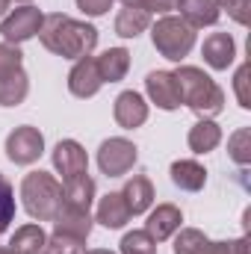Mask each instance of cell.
Wrapping results in <instances>:
<instances>
[{
	"label": "cell",
	"instance_id": "obj_1",
	"mask_svg": "<svg viewBox=\"0 0 251 254\" xmlns=\"http://www.w3.org/2000/svg\"><path fill=\"white\" fill-rule=\"evenodd\" d=\"M39 42L45 51H51L63 60H80V57H92V51L98 48V30L86 21L54 12V15H45Z\"/></svg>",
	"mask_w": 251,
	"mask_h": 254
},
{
	"label": "cell",
	"instance_id": "obj_2",
	"mask_svg": "<svg viewBox=\"0 0 251 254\" xmlns=\"http://www.w3.org/2000/svg\"><path fill=\"white\" fill-rule=\"evenodd\" d=\"M172 74L181 89V104H187L198 119H213L225 110V92L210 74H204L195 65H181Z\"/></svg>",
	"mask_w": 251,
	"mask_h": 254
},
{
	"label": "cell",
	"instance_id": "obj_3",
	"mask_svg": "<svg viewBox=\"0 0 251 254\" xmlns=\"http://www.w3.org/2000/svg\"><path fill=\"white\" fill-rule=\"evenodd\" d=\"M21 201L30 219L54 222L57 210L63 207V184L48 172H30L21 181Z\"/></svg>",
	"mask_w": 251,
	"mask_h": 254
},
{
	"label": "cell",
	"instance_id": "obj_4",
	"mask_svg": "<svg viewBox=\"0 0 251 254\" xmlns=\"http://www.w3.org/2000/svg\"><path fill=\"white\" fill-rule=\"evenodd\" d=\"M151 42H154L160 57H166L172 63H181L195 48V27H189L181 15H163L151 27Z\"/></svg>",
	"mask_w": 251,
	"mask_h": 254
},
{
	"label": "cell",
	"instance_id": "obj_5",
	"mask_svg": "<svg viewBox=\"0 0 251 254\" xmlns=\"http://www.w3.org/2000/svg\"><path fill=\"white\" fill-rule=\"evenodd\" d=\"M136 160H139V148L125 136L104 139L101 148H98V169L107 178H125L127 172L136 166Z\"/></svg>",
	"mask_w": 251,
	"mask_h": 254
},
{
	"label": "cell",
	"instance_id": "obj_6",
	"mask_svg": "<svg viewBox=\"0 0 251 254\" xmlns=\"http://www.w3.org/2000/svg\"><path fill=\"white\" fill-rule=\"evenodd\" d=\"M42 21H45V15H42V9H36V6H18V9H12L3 21H0V36H3V42H9V45H24V42H30L33 36H39V30H42Z\"/></svg>",
	"mask_w": 251,
	"mask_h": 254
},
{
	"label": "cell",
	"instance_id": "obj_7",
	"mask_svg": "<svg viewBox=\"0 0 251 254\" xmlns=\"http://www.w3.org/2000/svg\"><path fill=\"white\" fill-rule=\"evenodd\" d=\"M42 154H45V136L39 133V127L21 125L6 136V157L15 166H33Z\"/></svg>",
	"mask_w": 251,
	"mask_h": 254
},
{
	"label": "cell",
	"instance_id": "obj_8",
	"mask_svg": "<svg viewBox=\"0 0 251 254\" xmlns=\"http://www.w3.org/2000/svg\"><path fill=\"white\" fill-rule=\"evenodd\" d=\"M101 86H104V80H101V74H98L95 57H80V60H74L71 71H68V92H71L74 98H80V101L95 98V95L101 92Z\"/></svg>",
	"mask_w": 251,
	"mask_h": 254
},
{
	"label": "cell",
	"instance_id": "obj_9",
	"mask_svg": "<svg viewBox=\"0 0 251 254\" xmlns=\"http://www.w3.org/2000/svg\"><path fill=\"white\" fill-rule=\"evenodd\" d=\"M51 157H54V169L63 175V181H71V178L89 172V154H86V148H83L77 139H63V142H57V148H54Z\"/></svg>",
	"mask_w": 251,
	"mask_h": 254
},
{
	"label": "cell",
	"instance_id": "obj_10",
	"mask_svg": "<svg viewBox=\"0 0 251 254\" xmlns=\"http://www.w3.org/2000/svg\"><path fill=\"white\" fill-rule=\"evenodd\" d=\"M145 92H148L151 104H157L166 113L181 107V89H178V80L172 71H151L145 77Z\"/></svg>",
	"mask_w": 251,
	"mask_h": 254
},
{
	"label": "cell",
	"instance_id": "obj_11",
	"mask_svg": "<svg viewBox=\"0 0 251 254\" xmlns=\"http://www.w3.org/2000/svg\"><path fill=\"white\" fill-rule=\"evenodd\" d=\"M184 225V213L181 207L175 204H157L151 213H148V222H145V231L154 237V243H166L172 240Z\"/></svg>",
	"mask_w": 251,
	"mask_h": 254
},
{
	"label": "cell",
	"instance_id": "obj_12",
	"mask_svg": "<svg viewBox=\"0 0 251 254\" xmlns=\"http://www.w3.org/2000/svg\"><path fill=\"white\" fill-rule=\"evenodd\" d=\"M113 119H116V125L125 127V130L142 127L148 122V104H145V98L139 92H133V89L122 92L116 98V104H113Z\"/></svg>",
	"mask_w": 251,
	"mask_h": 254
},
{
	"label": "cell",
	"instance_id": "obj_13",
	"mask_svg": "<svg viewBox=\"0 0 251 254\" xmlns=\"http://www.w3.org/2000/svg\"><path fill=\"white\" fill-rule=\"evenodd\" d=\"M201 57L213 71H228L237 60V42L231 33H210L201 45Z\"/></svg>",
	"mask_w": 251,
	"mask_h": 254
},
{
	"label": "cell",
	"instance_id": "obj_14",
	"mask_svg": "<svg viewBox=\"0 0 251 254\" xmlns=\"http://www.w3.org/2000/svg\"><path fill=\"white\" fill-rule=\"evenodd\" d=\"M92 228H95V219H92V213L86 207H74V204H65L63 201V207L54 216V231L77 237V240H89Z\"/></svg>",
	"mask_w": 251,
	"mask_h": 254
},
{
	"label": "cell",
	"instance_id": "obj_15",
	"mask_svg": "<svg viewBox=\"0 0 251 254\" xmlns=\"http://www.w3.org/2000/svg\"><path fill=\"white\" fill-rule=\"evenodd\" d=\"M181 18L189 27H213L222 18V0H181Z\"/></svg>",
	"mask_w": 251,
	"mask_h": 254
},
{
	"label": "cell",
	"instance_id": "obj_16",
	"mask_svg": "<svg viewBox=\"0 0 251 254\" xmlns=\"http://www.w3.org/2000/svg\"><path fill=\"white\" fill-rule=\"evenodd\" d=\"M122 198H125L130 216H142V213H148L151 204H154V184H151L145 175H133L125 184V190H122Z\"/></svg>",
	"mask_w": 251,
	"mask_h": 254
},
{
	"label": "cell",
	"instance_id": "obj_17",
	"mask_svg": "<svg viewBox=\"0 0 251 254\" xmlns=\"http://www.w3.org/2000/svg\"><path fill=\"white\" fill-rule=\"evenodd\" d=\"M169 175H172V184L184 192H201L207 184V172L198 160H175Z\"/></svg>",
	"mask_w": 251,
	"mask_h": 254
},
{
	"label": "cell",
	"instance_id": "obj_18",
	"mask_svg": "<svg viewBox=\"0 0 251 254\" xmlns=\"http://www.w3.org/2000/svg\"><path fill=\"white\" fill-rule=\"evenodd\" d=\"M95 222H101V225L110 228V231H119V228H125L127 222H130V210H127L122 192H110V195H104V198L98 201Z\"/></svg>",
	"mask_w": 251,
	"mask_h": 254
},
{
	"label": "cell",
	"instance_id": "obj_19",
	"mask_svg": "<svg viewBox=\"0 0 251 254\" xmlns=\"http://www.w3.org/2000/svg\"><path fill=\"white\" fill-rule=\"evenodd\" d=\"M95 65H98V74L104 83H119L130 71V51L127 48H110L101 57H95Z\"/></svg>",
	"mask_w": 251,
	"mask_h": 254
},
{
	"label": "cell",
	"instance_id": "obj_20",
	"mask_svg": "<svg viewBox=\"0 0 251 254\" xmlns=\"http://www.w3.org/2000/svg\"><path fill=\"white\" fill-rule=\"evenodd\" d=\"M187 142H189L192 154H210L222 142V127L216 125L213 119H201V122H195V125L189 127Z\"/></svg>",
	"mask_w": 251,
	"mask_h": 254
},
{
	"label": "cell",
	"instance_id": "obj_21",
	"mask_svg": "<svg viewBox=\"0 0 251 254\" xmlns=\"http://www.w3.org/2000/svg\"><path fill=\"white\" fill-rule=\"evenodd\" d=\"M9 249L15 254H45L48 252V234L42 225H21L9 240Z\"/></svg>",
	"mask_w": 251,
	"mask_h": 254
},
{
	"label": "cell",
	"instance_id": "obj_22",
	"mask_svg": "<svg viewBox=\"0 0 251 254\" xmlns=\"http://www.w3.org/2000/svg\"><path fill=\"white\" fill-rule=\"evenodd\" d=\"M151 27V12H145L142 6H133V3H125L116 15V33L122 39H136L139 33H145Z\"/></svg>",
	"mask_w": 251,
	"mask_h": 254
},
{
	"label": "cell",
	"instance_id": "obj_23",
	"mask_svg": "<svg viewBox=\"0 0 251 254\" xmlns=\"http://www.w3.org/2000/svg\"><path fill=\"white\" fill-rule=\"evenodd\" d=\"M30 95V77L24 68L0 77V107H18Z\"/></svg>",
	"mask_w": 251,
	"mask_h": 254
},
{
	"label": "cell",
	"instance_id": "obj_24",
	"mask_svg": "<svg viewBox=\"0 0 251 254\" xmlns=\"http://www.w3.org/2000/svg\"><path fill=\"white\" fill-rule=\"evenodd\" d=\"M63 201L65 204H74V207H92V201H95V181L89 178V172L86 175H77V178H71V181H63Z\"/></svg>",
	"mask_w": 251,
	"mask_h": 254
},
{
	"label": "cell",
	"instance_id": "obj_25",
	"mask_svg": "<svg viewBox=\"0 0 251 254\" xmlns=\"http://www.w3.org/2000/svg\"><path fill=\"white\" fill-rule=\"evenodd\" d=\"M207 246H210V240L198 228H181L175 234V254H204Z\"/></svg>",
	"mask_w": 251,
	"mask_h": 254
},
{
	"label": "cell",
	"instance_id": "obj_26",
	"mask_svg": "<svg viewBox=\"0 0 251 254\" xmlns=\"http://www.w3.org/2000/svg\"><path fill=\"white\" fill-rule=\"evenodd\" d=\"M119 254H157V243L148 231H130L119 243Z\"/></svg>",
	"mask_w": 251,
	"mask_h": 254
},
{
	"label": "cell",
	"instance_id": "obj_27",
	"mask_svg": "<svg viewBox=\"0 0 251 254\" xmlns=\"http://www.w3.org/2000/svg\"><path fill=\"white\" fill-rule=\"evenodd\" d=\"M228 157H231L237 166H249L251 163V130L249 127H240V130L228 139Z\"/></svg>",
	"mask_w": 251,
	"mask_h": 254
},
{
	"label": "cell",
	"instance_id": "obj_28",
	"mask_svg": "<svg viewBox=\"0 0 251 254\" xmlns=\"http://www.w3.org/2000/svg\"><path fill=\"white\" fill-rule=\"evenodd\" d=\"M86 240H77V237H68V234H60L54 231L48 237V254H86Z\"/></svg>",
	"mask_w": 251,
	"mask_h": 254
},
{
	"label": "cell",
	"instance_id": "obj_29",
	"mask_svg": "<svg viewBox=\"0 0 251 254\" xmlns=\"http://www.w3.org/2000/svg\"><path fill=\"white\" fill-rule=\"evenodd\" d=\"M12 219H15V190L0 175V234L12 225Z\"/></svg>",
	"mask_w": 251,
	"mask_h": 254
},
{
	"label": "cell",
	"instance_id": "obj_30",
	"mask_svg": "<svg viewBox=\"0 0 251 254\" xmlns=\"http://www.w3.org/2000/svg\"><path fill=\"white\" fill-rule=\"evenodd\" d=\"M24 68V54L18 45H9V42H0V77L3 74H12Z\"/></svg>",
	"mask_w": 251,
	"mask_h": 254
},
{
	"label": "cell",
	"instance_id": "obj_31",
	"mask_svg": "<svg viewBox=\"0 0 251 254\" xmlns=\"http://www.w3.org/2000/svg\"><path fill=\"white\" fill-rule=\"evenodd\" d=\"M204 254H251L249 252V237H240V240H225V243H213L207 246Z\"/></svg>",
	"mask_w": 251,
	"mask_h": 254
},
{
	"label": "cell",
	"instance_id": "obj_32",
	"mask_svg": "<svg viewBox=\"0 0 251 254\" xmlns=\"http://www.w3.org/2000/svg\"><path fill=\"white\" fill-rule=\"evenodd\" d=\"M222 9L243 27L251 21V0H222Z\"/></svg>",
	"mask_w": 251,
	"mask_h": 254
},
{
	"label": "cell",
	"instance_id": "obj_33",
	"mask_svg": "<svg viewBox=\"0 0 251 254\" xmlns=\"http://www.w3.org/2000/svg\"><path fill=\"white\" fill-rule=\"evenodd\" d=\"M113 3L116 0H77V9L83 15H89V18H101V15H107L113 9Z\"/></svg>",
	"mask_w": 251,
	"mask_h": 254
},
{
	"label": "cell",
	"instance_id": "obj_34",
	"mask_svg": "<svg viewBox=\"0 0 251 254\" xmlns=\"http://www.w3.org/2000/svg\"><path fill=\"white\" fill-rule=\"evenodd\" d=\"M246 86H249V65H240V71H237V77H234V89H237L240 107H243V110H251V98H249V92H246Z\"/></svg>",
	"mask_w": 251,
	"mask_h": 254
},
{
	"label": "cell",
	"instance_id": "obj_35",
	"mask_svg": "<svg viewBox=\"0 0 251 254\" xmlns=\"http://www.w3.org/2000/svg\"><path fill=\"white\" fill-rule=\"evenodd\" d=\"M178 3L181 0H136V6H142L151 15H172L178 9Z\"/></svg>",
	"mask_w": 251,
	"mask_h": 254
},
{
	"label": "cell",
	"instance_id": "obj_36",
	"mask_svg": "<svg viewBox=\"0 0 251 254\" xmlns=\"http://www.w3.org/2000/svg\"><path fill=\"white\" fill-rule=\"evenodd\" d=\"M86 254H116V252H110V249H92V252H86Z\"/></svg>",
	"mask_w": 251,
	"mask_h": 254
},
{
	"label": "cell",
	"instance_id": "obj_37",
	"mask_svg": "<svg viewBox=\"0 0 251 254\" xmlns=\"http://www.w3.org/2000/svg\"><path fill=\"white\" fill-rule=\"evenodd\" d=\"M6 9H9V0H0V18L6 15Z\"/></svg>",
	"mask_w": 251,
	"mask_h": 254
},
{
	"label": "cell",
	"instance_id": "obj_38",
	"mask_svg": "<svg viewBox=\"0 0 251 254\" xmlns=\"http://www.w3.org/2000/svg\"><path fill=\"white\" fill-rule=\"evenodd\" d=\"M0 254H15L12 249H0Z\"/></svg>",
	"mask_w": 251,
	"mask_h": 254
},
{
	"label": "cell",
	"instance_id": "obj_39",
	"mask_svg": "<svg viewBox=\"0 0 251 254\" xmlns=\"http://www.w3.org/2000/svg\"><path fill=\"white\" fill-rule=\"evenodd\" d=\"M18 3H30V0H18Z\"/></svg>",
	"mask_w": 251,
	"mask_h": 254
},
{
	"label": "cell",
	"instance_id": "obj_40",
	"mask_svg": "<svg viewBox=\"0 0 251 254\" xmlns=\"http://www.w3.org/2000/svg\"><path fill=\"white\" fill-rule=\"evenodd\" d=\"M45 254H48V252H45Z\"/></svg>",
	"mask_w": 251,
	"mask_h": 254
}]
</instances>
